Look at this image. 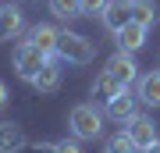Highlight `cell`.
<instances>
[{
  "label": "cell",
  "instance_id": "cell-7",
  "mask_svg": "<svg viewBox=\"0 0 160 153\" xmlns=\"http://www.w3.org/2000/svg\"><path fill=\"white\" fill-rule=\"evenodd\" d=\"M25 32V11L18 4H0V43Z\"/></svg>",
  "mask_w": 160,
  "mask_h": 153
},
{
  "label": "cell",
  "instance_id": "cell-1",
  "mask_svg": "<svg viewBox=\"0 0 160 153\" xmlns=\"http://www.w3.org/2000/svg\"><path fill=\"white\" fill-rule=\"evenodd\" d=\"M68 128L78 142H92L103 135V110L96 103H75L68 114Z\"/></svg>",
  "mask_w": 160,
  "mask_h": 153
},
{
  "label": "cell",
  "instance_id": "cell-15",
  "mask_svg": "<svg viewBox=\"0 0 160 153\" xmlns=\"http://www.w3.org/2000/svg\"><path fill=\"white\" fill-rule=\"evenodd\" d=\"M132 22L153 28L157 25V4H153V0H135V4H132Z\"/></svg>",
  "mask_w": 160,
  "mask_h": 153
},
{
  "label": "cell",
  "instance_id": "cell-18",
  "mask_svg": "<svg viewBox=\"0 0 160 153\" xmlns=\"http://www.w3.org/2000/svg\"><path fill=\"white\" fill-rule=\"evenodd\" d=\"M78 7H82V14H86V18H96V14H103L107 0H78Z\"/></svg>",
  "mask_w": 160,
  "mask_h": 153
},
{
  "label": "cell",
  "instance_id": "cell-9",
  "mask_svg": "<svg viewBox=\"0 0 160 153\" xmlns=\"http://www.w3.org/2000/svg\"><path fill=\"white\" fill-rule=\"evenodd\" d=\"M132 4H135V0H107V7H103V14H100L103 28L118 32L121 25H128L132 22Z\"/></svg>",
  "mask_w": 160,
  "mask_h": 153
},
{
  "label": "cell",
  "instance_id": "cell-20",
  "mask_svg": "<svg viewBox=\"0 0 160 153\" xmlns=\"http://www.w3.org/2000/svg\"><path fill=\"white\" fill-rule=\"evenodd\" d=\"M29 153H57V142H36Z\"/></svg>",
  "mask_w": 160,
  "mask_h": 153
},
{
  "label": "cell",
  "instance_id": "cell-14",
  "mask_svg": "<svg viewBox=\"0 0 160 153\" xmlns=\"http://www.w3.org/2000/svg\"><path fill=\"white\" fill-rule=\"evenodd\" d=\"M121 89H125V85H121V82H118L110 71L96 75V82H92V96H96V100H103V103H107V100H114Z\"/></svg>",
  "mask_w": 160,
  "mask_h": 153
},
{
  "label": "cell",
  "instance_id": "cell-6",
  "mask_svg": "<svg viewBox=\"0 0 160 153\" xmlns=\"http://www.w3.org/2000/svg\"><path fill=\"white\" fill-rule=\"evenodd\" d=\"M61 64H64V61L50 57V61H46L43 68L32 75V89H36V93H43V96L57 93V89H61V75H64V68H61Z\"/></svg>",
  "mask_w": 160,
  "mask_h": 153
},
{
  "label": "cell",
  "instance_id": "cell-11",
  "mask_svg": "<svg viewBox=\"0 0 160 153\" xmlns=\"http://www.w3.org/2000/svg\"><path fill=\"white\" fill-rule=\"evenodd\" d=\"M25 146V128L14 121H0V153H22Z\"/></svg>",
  "mask_w": 160,
  "mask_h": 153
},
{
  "label": "cell",
  "instance_id": "cell-21",
  "mask_svg": "<svg viewBox=\"0 0 160 153\" xmlns=\"http://www.w3.org/2000/svg\"><path fill=\"white\" fill-rule=\"evenodd\" d=\"M4 107H7V85L0 82V110H4Z\"/></svg>",
  "mask_w": 160,
  "mask_h": 153
},
{
  "label": "cell",
  "instance_id": "cell-8",
  "mask_svg": "<svg viewBox=\"0 0 160 153\" xmlns=\"http://www.w3.org/2000/svg\"><path fill=\"white\" fill-rule=\"evenodd\" d=\"M114 36H118V50H125V54H139V50L146 46L149 28H146V25H139V22H128V25H121Z\"/></svg>",
  "mask_w": 160,
  "mask_h": 153
},
{
  "label": "cell",
  "instance_id": "cell-17",
  "mask_svg": "<svg viewBox=\"0 0 160 153\" xmlns=\"http://www.w3.org/2000/svg\"><path fill=\"white\" fill-rule=\"evenodd\" d=\"M107 153H139V150H135V142L128 139V132L121 128L118 135H110V139H107Z\"/></svg>",
  "mask_w": 160,
  "mask_h": 153
},
{
  "label": "cell",
  "instance_id": "cell-22",
  "mask_svg": "<svg viewBox=\"0 0 160 153\" xmlns=\"http://www.w3.org/2000/svg\"><path fill=\"white\" fill-rule=\"evenodd\" d=\"M142 153H160V142H153V146H149V150H142Z\"/></svg>",
  "mask_w": 160,
  "mask_h": 153
},
{
  "label": "cell",
  "instance_id": "cell-2",
  "mask_svg": "<svg viewBox=\"0 0 160 153\" xmlns=\"http://www.w3.org/2000/svg\"><path fill=\"white\" fill-rule=\"evenodd\" d=\"M57 61H64V64H89L92 57H96V46H92V39L89 36H82V32H64L57 36Z\"/></svg>",
  "mask_w": 160,
  "mask_h": 153
},
{
  "label": "cell",
  "instance_id": "cell-4",
  "mask_svg": "<svg viewBox=\"0 0 160 153\" xmlns=\"http://www.w3.org/2000/svg\"><path fill=\"white\" fill-rule=\"evenodd\" d=\"M125 132H128V139L135 142V150H139V153H142V150H149L153 142H160L153 118H146V114H132V118L125 121Z\"/></svg>",
  "mask_w": 160,
  "mask_h": 153
},
{
  "label": "cell",
  "instance_id": "cell-10",
  "mask_svg": "<svg viewBox=\"0 0 160 153\" xmlns=\"http://www.w3.org/2000/svg\"><path fill=\"white\" fill-rule=\"evenodd\" d=\"M135 100H142L146 107H160V71H146L135 82Z\"/></svg>",
  "mask_w": 160,
  "mask_h": 153
},
{
  "label": "cell",
  "instance_id": "cell-13",
  "mask_svg": "<svg viewBox=\"0 0 160 153\" xmlns=\"http://www.w3.org/2000/svg\"><path fill=\"white\" fill-rule=\"evenodd\" d=\"M132 114H139V110H135V96H132L128 89H121L114 100H107V118H114V121H121V125H125Z\"/></svg>",
  "mask_w": 160,
  "mask_h": 153
},
{
  "label": "cell",
  "instance_id": "cell-5",
  "mask_svg": "<svg viewBox=\"0 0 160 153\" xmlns=\"http://www.w3.org/2000/svg\"><path fill=\"white\" fill-rule=\"evenodd\" d=\"M103 71H110V75H114L121 85H125V89L139 82V64H135V54H125V50H118L114 57H110Z\"/></svg>",
  "mask_w": 160,
  "mask_h": 153
},
{
  "label": "cell",
  "instance_id": "cell-19",
  "mask_svg": "<svg viewBox=\"0 0 160 153\" xmlns=\"http://www.w3.org/2000/svg\"><path fill=\"white\" fill-rule=\"evenodd\" d=\"M57 153H82V146H78V139L71 135V139H61L57 142Z\"/></svg>",
  "mask_w": 160,
  "mask_h": 153
},
{
  "label": "cell",
  "instance_id": "cell-3",
  "mask_svg": "<svg viewBox=\"0 0 160 153\" xmlns=\"http://www.w3.org/2000/svg\"><path fill=\"white\" fill-rule=\"evenodd\" d=\"M50 61V54H43L36 43H18L14 46V71H18V79H25V82H32V75L43 68V64Z\"/></svg>",
  "mask_w": 160,
  "mask_h": 153
},
{
  "label": "cell",
  "instance_id": "cell-12",
  "mask_svg": "<svg viewBox=\"0 0 160 153\" xmlns=\"http://www.w3.org/2000/svg\"><path fill=\"white\" fill-rule=\"evenodd\" d=\"M57 28H53V25H46V22H39V25H32L29 28V43H36V46H39V50L43 54H57Z\"/></svg>",
  "mask_w": 160,
  "mask_h": 153
},
{
  "label": "cell",
  "instance_id": "cell-16",
  "mask_svg": "<svg viewBox=\"0 0 160 153\" xmlns=\"http://www.w3.org/2000/svg\"><path fill=\"white\" fill-rule=\"evenodd\" d=\"M50 11L64 18V22H71V18H82V7H78V0H50Z\"/></svg>",
  "mask_w": 160,
  "mask_h": 153
}]
</instances>
